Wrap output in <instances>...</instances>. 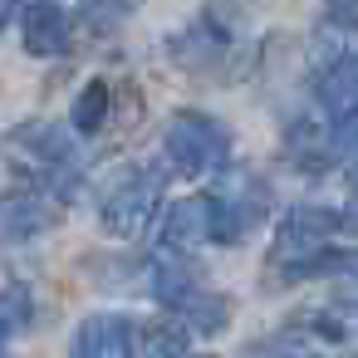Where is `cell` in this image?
Here are the masks:
<instances>
[{"mask_svg":"<svg viewBox=\"0 0 358 358\" xmlns=\"http://www.w3.org/2000/svg\"><path fill=\"white\" fill-rule=\"evenodd\" d=\"M6 152L15 167L35 172L40 187L55 196H69V187H79V143L64 123H20L6 138Z\"/></svg>","mask_w":358,"mask_h":358,"instance_id":"cell-1","label":"cell"},{"mask_svg":"<svg viewBox=\"0 0 358 358\" xmlns=\"http://www.w3.org/2000/svg\"><path fill=\"white\" fill-rule=\"evenodd\" d=\"M162 152L182 177H206L231 157V128L201 108H182L162 133Z\"/></svg>","mask_w":358,"mask_h":358,"instance_id":"cell-2","label":"cell"},{"mask_svg":"<svg viewBox=\"0 0 358 358\" xmlns=\"http://www.w3.org/2000/svg\"><path fill=\"white\" fill-rule=\"evenodd\" d=\"M206 201H211V241H226V245L245 241L265 221V211H270L265 182L255 172H245V167L226 172L216 182V192H206Z\"/></svg>","mask_w":358,"mask_h":358,"instance_id":"cell-3","label":"cell"},{"mask_svg":"<svg viewBox=\"0 0 358 358\" xmlns=\"http://www.w3.org/2000/svg\"><path fill=\"white\" fill-rule=\"evenodd\" d=\"M157 206H162V172H157V167H128V172H118V182L108 187L99 216H103V231H108V236L133 241V236H143V231L152 226Z\"/></svg>","mask_w":358,"mask_h":358,"instance_id":"cell-4","label":"cell"},{"mask_svg":"<svg viewBox=\"0 0 358 358\" xmlns=\"http://www.w3.org/2000/svg\"><path fill=\"white\" fill-rule=\"evenodd\" d=\"M338 231H343V216L329 211V206H294V211H285V221L275 231V265L289 270V265L329 250L338 241Z\"/></svg>","mask_w":358,"mask_h":358,"instance_id":"cell-5","label":"cell"},{"mask_svg":"<svg viewBox=\"0 0 358 358\" xmlns=\"http://www.w3.org/2000/svg\"><path fill=\"white\" fill-rule=\"evenodd\" d=\"M69 358H138V329L123 314H94L74 329Z\"/></svg>","mask_w":358,"mask_h":358,"instance_id":"cell-6","label":"cell"},{"mask_svg":"<svg viewBox=\"0 0 358 358\" xmlns=\"http://www.w3.org/2000/svg\"><path fill=\"white\" fill-rule=\"evenodd\" d=\"M314 94H319V103H324V113H329V128L358 118V50H338V55L324 64Z\"/></svg>","mask_w":358,"mask_h":358,"instance_id":"cell-7","label":"cell"},{"mask_svg":"<svg viewBox=\"0 0 358 358\" xmlns=\"http://www.w3.org/2000/svg\"><path fill=\"white\" fill-rule=\"evenodd\" d=\"M20 25H25V50L40 59H59L74 45V15L64 6H55V0H35L20 15Z\"/></svg>","mask_w":358,"mask_h":358,"instance_id":"cell-8","label":"cell"},{"mask_svg":"<svg viewBox=\"0 0 358 358\" xmlns=\"http://www.w3.org/2000/svg\"><path fill=\"white\" fill-rule=\"evenodd\" d=\"M59 206L45 192H15V196H0V241H25L40 236L45 226H55Z\"/></svg>","mask_w":358,"mask_h":358,"instance_id":"cell-9","label":"cell"},{"mask_svg":"<svg viewBox=\"0 0 358 358\" xmlns=\"http://www.w3.org/2000/svg\"><path fill=\"white\" fill-rule=\"evenodd\" d=\"M201 241H211V201L206 196H187V201L167 206V216H162V245L167 250H196Z\"/></svg>","mask_w":358,"mask_h":358,"instance_id":"cell-10","label":"cell"},{"mask_svg":"<svg viewBox=\"0 0 358 358\" xmlns=\"http://www.w3.org/2000/svg\"><path fill=\"white\" fill-rule=\"evenodd\" d=\"M285 157H289L299 172H319L324 162H334V152H329V133H319V128L299 123V128L285 138Z\"/></svg>","mask_w":358,"mask_h":358,"instance_id":"cell-11","label":"cell"},{"mask_svg":"<svg viewBox=\"0 0 358 358\" xmlns=\"http://www.w3.org/2000/svg\"><path fill=\"white\" fill-rule=\"evenodd\" d=\"M25 324H30V289L25 285H6L0 289V348H6Z\"/></svg>","mask_w":358,"mask_h":358,"instance_id":"cell-12","label":"cell"},{"mask_svg":"<svg viewBox=\"0 0 358 358\" xmlns=\"http://www.w3.org/2000/svg\"><path fill=\"white\" fill-rule=\"evenodd\" d=\"M108 103H113V94H108V84L103 79H94L79 99H74V128L79 133H94V128H103V113H108Z\"/></svg>","mask_w":358,"mask_h":358,"instance_id":"cell-13","label":"cell"},{"mask_svg":"<svg viewBox=\"0 0 358 358\" xmlns=\"http://www.w3.org/2000/svg\"><path fill=\"white\" fill-rule=\"evenodd\" d=\"M192 348V334H187V324H152L148 329V358H192L187 353Z\"/></svg>","mask_w":358,"mask_h":358,"instance_id":"cell-14","label":"cell"},{"mask_svg":"<svg viewBox=\"0 0 358 358\" xmlns=\"http://www.w3.org/2000/svg\"><path fill=\"white\" fill-rule=\"evenodd\" d=\"M265 358H324V348H319L309 334L285 329V334H275V338L265 343Z\"/></svg>","mask_w":358,"mask_h":358,"instance_id":"cell-15","label":"cell"},{"mask_svg":"<svg viewBox=\"0 0 358 358\" xmlns=\"http://www.w3.org/2000/svg\"><path fill=\"white\" fill-rule=\"evenodd\" d=\"M128 10H133V0H89V6H84L74 20H79V25H99V30H103V25H118Z\"/></svg>","mask_w":358,"mask_h":358,"instance_id":"cell-16","label":"cell"},{"mask_svg":"<svg viewBox=\"0 0 358 358\" xmlns=\"http://www.w3.org/2000/svg\"><path fill=\"white\" fill-rule=\"evenodd\" d=\"M329 20L353 35V30H358V0H329Z\"/></svg>","mask_w":358,"mask_h":358,"instance_id":"cell-17","label":"cell"},{"mask_svg":"<svg viewBox=\"0 0 358 358\" xmlns=\"http://www.w3.org/2000/svg\"><path fill=\"white\" fill-rule=\"evenodd\" d=\"M343 231L348 236H358V192L348 196V206H343Z\"/></svg>","mask_w":358,"mask_h":358,"instance_id":"cell-18","label":"cell"},{"mask_svg":"<svg viewBox=\"0 0 358 358\" xmlns=\"http://www.w3.org/2000/svg\"><path fill=\"white\" fill-rule=\"evenodd\" d=\"M196 358H216V353H196Z\"/></svg>","mask_w":358,"mask_h":358,"instance_id":"cell-19","label":"cell"},{"mask_svg":"<svg viewBox=\"0 0 358 358\" xmlns=\"http://www.w3.org/2000/svg\"><path fill=\"white\" fill-rule=\"evenodd\" d=\"M353 177H358V162H353Z\"/></svg>","mask_w":358,"mask_h":358,"instance_id":"cell-20","label":"cell"}]
</instances>
